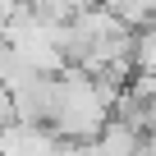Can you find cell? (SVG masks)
I'll list each match as a JSON object with an SVG mask.
<instances>
[{"mask_svg":"<svg viewBox=\"0 0 156 156\" xmlns=\"http://www.w3.org/2000/svg\"><path fill=\"white\" fill-rule=\"evenodd\" d=\"M115 106L101 97L97 87V73H87L83 64H69L60 73V92H55V110H51V124L69 138V142H92L101 138V129L110 124Z\"/></svg>","mask_w":156,"mask_h":156,"instance_id":"6da1fadb","label":"cell"},{"mask_svg":"<svg viewBox=\"0 0 156 156\" xmlns=\"http://www.w3.org/2000/svg\"><path fill=\"white\" fill-rule=\"evenodd\" d=\"M0 151H5V156H64V133H60L55 124H23V119H5Z\"/></svg>","mask_w":156,"mask_h":156,"instance_id":"7a4b0ae2","label":"cell"},{"mask_svg":"<svg viewBox=\"0 0 156 156\" xmlns=\"http://www.w3.org/2000/svg\"><path fill=\"white\" fill-rule=\"evenodd\" d=\"M106 9H115L124 23H133V28H147L151 23V0H101Z\"/></svg>","mask_w":156,"mask_h":156,"instance_id":"3957f363","label":"cell"},{"mask_svg":"<svg viewBox=\"0 0 156 156\" xmlns=\"http://www.w3.org/2000/svg\"><path fill=\"white\" fill-rule=\"evenodd\" d=\"M138 69L156 73V23H147V28L138 32Z\"/></svg>","mask_w":156,"mask_h":156,"instance_id":"277c9868","label":"cell"}]
</instances>
